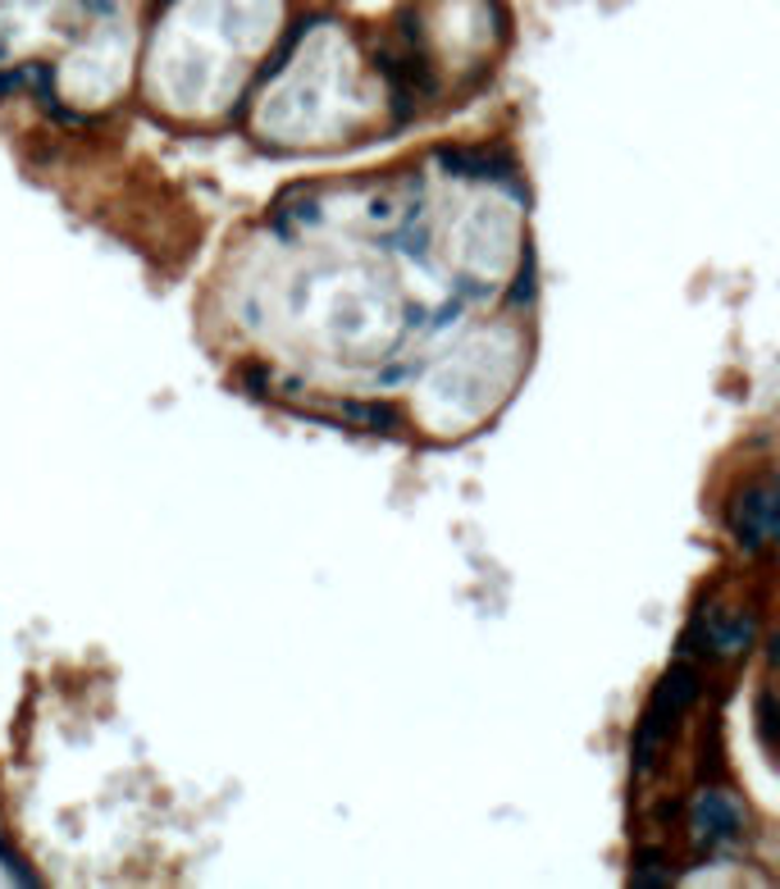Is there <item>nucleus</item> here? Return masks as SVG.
<instances>
[{
    "label": "nucleus",
    "mask_w": 780,
    "mask_h": 889,
    "mask_svg": "<svg viewBox=\"0 0 780 889\" xmlns=\"http://www.w3.org/2000/svg\"><path fill=\"white\" fill-rule=\"evenodd\" d=\"M699 680H703V671H699L694 662H675V666L666 671V680L653 688V698H649V707H644V721H640V730H635V771H640V775H649V771L662 762V749H666V739H671L675 721L685 716L690 703L699 698Z\"/></svg>",
    "instance_id": "nucleus-1"
},
{
    "label": "nucleus",
    "mask_w": 780,
    "mask_h": 889,
    "mask_svg": "<svg viewBox=\"0 0 780 889\" xmlns=\"http://www.w3.org/2000/svg\"><path fill=\"white\" fill-rule=\"evenodd\" d=\"M730 534H735L744 548H767L776 534V488L771 483H753L730 502Z\"/></svg>",
    "instance_id": "nucleus-2"
},
{
    "label": "nucleus",
    "mask_w": 780,
    "mask_h": 889,
    "mask_svg": "<svg viewBox=\"0 0 780 889\" xmlns=\"http://www.w3.org/2000/svg\"><path fill=\"white\" fill-rule=\"evenodd\" d=\"M735 834H740V808L716 789H703L694 803V839L699 844H725Z\"/></svg>",
    "instance_id": "nucleus-3"
},
{
    "label": "nucleus",
    "mask_w": 780,
    "mask_h": 889,
    "mask_svg": "<svg viewBox=\"0 0 780 889\" xmlns=\"http://www.w3.org/2000/svg\"><path fill=\"white\" fill-rule=\"evenodd\" d=\"M703 638L712 644V653L735 657V653H744L753 644V616H744V612H712L703 621Z\"/></svg>",
    "instance_id": "nucleus-4"
},
{
    "label": "nucleus",
    "mask_w": 780,
    "mask_h": 889,
    "mask_svg": "<svg viewBox=\"0 0 780 889\" xmlns=\"http://www.w3.org/2000/svg\"><path fill=\"white\" fill-rule=\"evenodd\" d=\"M443 165L457 169V174H466V178H507V174H511V169L498 165L489 152H448Z\"/></svg>",
    "instance_id": "nucleus-5"
}]
</instances>
